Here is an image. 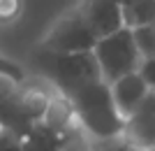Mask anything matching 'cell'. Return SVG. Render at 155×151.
<instances>
[{"mask_svg":"<svg viewBox=\"0 0 155 151\" xmlns=\"http://www.w3.org/2000/svg\"><path fill=\"white\" fill-rule=\"evenodd\" d=\"M51 93L53 86L49 88L46 84H32L26 77L5 100H0V125L9 128L19 137H26L44 118Z\"/></svg>","mask_w":155,"mask_h":151,"instance_id":"obj_3","label":"cell"},{"mask_svg":"<svg viewBox=\"0 0 155 151\" xmlns=\"http://www.w3.org/2000/svg\"><path fill=\"white\" fill-rule=\"evenodd\" d=\"M0 74L12 77L14 81H23V79L28 77V72L19 65V63H16V60L7 58V56H2V53H0Z\"/></svg>","mask_w":155,"mask_h":151,"instance_id":"obj_13","label":"cell"},{"mask_svg":"<svg viewBox=\"0 0 155 151\" xmlns=\"http://www.w3.org/2000/svg\"><path fill=\"white\" fill-rule=\"evenodd\" d=\"M23 151H32V149H30V146H28V144H23Z\"/></svg>","mask_w":155,"mask_h":151,"instance_id":"obj_18","label":"cell"},{"mask_svg":"<svg viewBox=\"0 0 155 151\" xmlns=\"http://www.w3.org/2000/svg\"><path fill=\"white\" fill-rule=\"evenodd\" d=\"M139 74H141V79L146 81V86H148L150 91H155V56L141 58V63H139Z\"/></svg>","mask_w":155,"mask_h":151,"instance_id":"obj_15","label":"cell"},{"mask_svg":"<svg viewBox=\"0 0 155 151\" xmlns=\"http://www.w3.org/2000/svg\"><path fill=\"white\" fill-rule=\"evenodd\" d=\"M81 9H84V16L91 30L95 33V37L109 35L125 26L120 0H86Z\"/></svg>","mask_w":155,"mask_h":151,"instance_id":"obj_7","label":"cell"},{"mask_svg":"<svg viewBox=\"0 0 155 151\" xmlns=\"http://www.w3.org/2000/svg\"><path fill=\"white\" fill-rule=\"evenodd\" d=\"M16 84L19 81H14L12 77H7V74H0V100H5L9 93L16 88Z\"/></svg>","mask_w":155,"mask_h":151,"instance_id":"obj_16","label":"cell"},{"mask_svg":"<svg viewBox=\"0 0 155 151\" xmlns=\"http://www.w3.org/2000/svg\"><path fill=\"white\" fill-rule=\"evenodd\" d=\"M132 37H134V44L141 53V58L155 56V23L132 28Z\"/></svg>","mask_w":155,"mask_h":151,"instance_id":"obj_11","label":"cell"},{"mask_svg":"<svg viewBox=\"0 0 155 151\" xmlns=\"http://www.w3.org/2000/svg\"><path fill=\"white\" fill-rule=\"evenodd\" d=\"M148 151H155V146H150V149H148Z\"/></svg>","mask_w":155,"mask_h":151,"instance_id":"obj_19","label":"cell"},{"mask_svg":"<svg viewBox=\"0 0 155 151\" xmlns=\"http://www.w3.org/2000/svg\"><path fill=\"white\" fill-rule=\"evenodd\" d=\"M95 39L97 37L86 21L84 9L77 7V9L63 14L53 23L51 30L42 37L39 46L49 51H86V49H93Z\"/></svg>","mask_w":155,"mask_h":151,"instance_id":"obj_5","label":"cell"},{"mask_svg":"<svg viewBox=\"0 0 155 151\" xmlns=\"http://www.w3.org/2000/svg\"><path fill=\"white\" fill-rule=\"evenodd\" d=\"M35 65L46 77V81L63 95H72L81 86L102 79L93 49L86 51H49L37 46L35 49Z\"/></svg>","mask_w":155,"mask_h":151,"instance_id":"obj_2","label":"cell"},{"mask_svg":"<svg viewBox=\"0 0 155 151\" xmlns=\"http://www.w3.org/2000/svg\"><path fill=\"white\" fill-rule=\"evenodd\" d=\"M0 151H23V137L0 125Z\"/></svg>","mask_w":155,"mask_h":151,"instance_id":"obj_14","label":"cell"},{"mask_svg":"<svg viewBox=\"0 0 155 151\" xmlns=\"http://www.w3.org/2000/svg\"><path fill=\"white\" fill-rule=\"evenodd\" d=\"M88 151H146L141 146H137L134 142H130L123 132L116 135H107V137H88L84 135Z\"/></svg>","mask_w":155,"mask_h":151,"instance_id":"obj_10","label":"cell"},{"mask_svg":"<svg viewBox=\"0 0 155 151\" xmlns=\"http://www.w3.org/2000/svg\"><path fill=\"white\" fill-rule=\"evenodd\" d=\"M65 151H88V146H86V139H84V135H74V137H72L70 142H67Z\"/></svg>","mask_w":155,"mask_h":151,"instance_id":"obj_17","label":"cell"},{"mask_svg":"<svg viewBox=\"0 0 155 151\" xmlns=\"http://www.w3.org/2000/svg\"><path fill=\"white\" fill-rule=\"evenodd\" d=\"M123 135L146 151L155 146V91H148L141 102L125 116Z\"/></svg>","mask_w":155,"mask_h":151,"instance_id":"obj_6","label":"cell"},{"mask_svg":"<svg viewBox=\"0 0 155 151\" xmlns=\"http://www.w3.org/2000/svg\"><path fill=\"white\" fill-rule=\"evenodd\" d=\"M123 21L127 28L155 23V0H132L123 5Z\"/></svg>","mask_w":155,"mask_h":151,"instance_id":"obj_9","label":"cell"},{"mask_svg":"<svg viewBox=\"0 0 155 151\" xmlns=\"http://www.w3.org/2000/svg\"><path fill=\"white\" fill-rule=\"evenodd\" d=\"M23 0H0V26H9L21 16Z\"/></svg>","mask_w":155,"mask_h":151,"instance_id":"obj_12","label":"cell"},{"mask_svg":"<svg viewBox=\"0 0 155 151\" xmlns=\"http://www.w3.org/2000/svg\"><path fill=\"white\" fill-rule=\"evenodd\" d=\"M74 109L79 128L88 137H107L123 132L125 118L114 105L111 88L104 79H95L91 84L81 86L79 91L67 95Z\"/></svg>","mask_w":155,"mask_h":151,"instance_id":"obj_1","label":"cell"},{"mask_svg":"<svg viewBox=\"0 0 155 151\" xmlns=\"http://www.w3.org/2000/svg\"><path fill=\"white\" fill-rule=\"evenodd\" d=\"M93 56H95L97 65H100V74L107 84L118 79L120 74L139 70V63H141V53L134 44L132 28L127 26L97 37L93 44Z\"/></svg>","mask_w":155,"mask_h":151,"instance_id":"obj_4","label":"cell"},{"mask_svg":"<svg viewBox=\"0 0 155 151\" xmlns=\"http://www.w3.org/2000/svg\"><path fill=\"white\" fill-rule=\"evenodd\" d=\"M109 88H111L114 105H116V109L120 112V116H123V118L127 116V114L143 100V95L150 91L148 86H146V81L141 79L139 70L127 72V74H120L118 79L109 81Z\"/></svg>","mask_w":155,"mask_h":151,"instance_id":"obj_8","label":"cell"}]
</instances>
